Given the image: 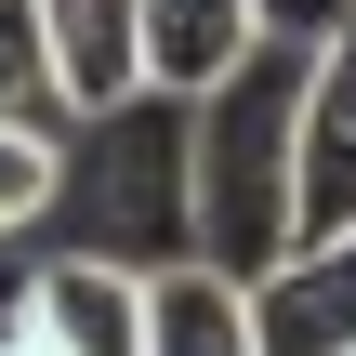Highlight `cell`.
Listing matches in <instances>:
<instances>
[{"label":"cell","mask_w":356,"mask_h":356,"mask_svg":"<svg viewBox=\"0 0 356 356\" xmlns=\"http://www.w3.org/2000/svg\"><path fill=\"white\" fill-rule=\"evenodd\" d=\"M304 66L291 40H251L198 92V251L225 277H264L304 251Z\"/></svg>","instance_id":"1"},{"label":"cell","mask_w":356,"mask_h":356,"mask_svg":"<svg viewBox=\"0 0 356 356\" xmlns=\"http://www.w3.org/2000/svg\"><path fill=\"white\" fill-rule=\"evenodd\" d=\"M66 251H106V264H185L198 251V92H132L106 119H66V185H53V225Z\"/></svg>","instance_id":"2"},{"label":"cell","mask_w":356,"mask_h":356,"mask_svg":"<svg viewBox=\"0 0 356 356\" xmlns=\"http://www.w3.org/2000/svg\"><path fill=\"white\" fill-rule=\"evenodd\" d=\"M26 330L66 343V356H145V264L40 251V264H26Z\"/></svg>","instance_id":"3"},{"label":"cell","mask_w":356,"mask_h":356,"mask_svg":"<svg viewBox=\"0 0 356 356\" xmlns=\"http://www.w3.org/2000/svg\"><path fill=\"white\" fill-rule=\"evenodd\" d=\"M264 356H356V238H304L291 264L251 277Z\"/></svg>","instance_id":"4"},{"label":"cell","mask_w":356,"mask_h":356,"mask_svg":"<svg viewBox=\"0 0 356 356\" xmlns=\"http://www.w3.org/2000/svg\"><path fill=\"white\" fill-rule=\"evenodd\" d=\"M40 40H53V92L66 119H106L145 92V0H26Z\"/></svg>","instance_id":"5"},{"label":"cell","mask_w":356,"mask_h":356,"mask_svg":"<svg viewBox=\"0 0 356 356\" xmlns=\"http://www.w3.org/2000/svg\"><path fill=\"white\" fill-rule=\"evenodd\" d=\"M304 238H356V26L304 66Z\"/></svg>","instance_id":"6"},{"label":"cell","mask_w":356,"mask_h":356,"mask_svg":"<svg viewBox=\"0 0 356 356\" xmlns=\"http://www.w3.org/2000/svg\"><path fill=\"white\" fill-rule=\"evenodd\" d=\"M145 356H264V330H251V277H225L211 251L159 264V277H145Z\"/></svg>","instance_id":"7"},{"label":"cell","mask_w":356,"mask_h":356,"mask_svg":"<svg viewBox=\"0 0 356 356\" xmlns=\"http://www.w3.org/2000/svg\"><path fill=\"white\" fill-rule=\"evenodd\" d=\"M251 40H264V0H145V79L159 92H211Z\"/></svg>","instance_id":"8"},{"label":"cell","mask_w":356,"mask_h":356,"mask_svg":"<svg viewBox=\"0 0 356 356\" xmlns=\"http://www.w3.org/2000/svg\"><path fill=\"white\" fill-rule=\"evenodd\" d=\"M53 185H66V132L0 119V238H40L53 225Z\"/></svg>","instance_id":"9"},{"label":"cell","mask_w":356,"mask_h":356,"mask_svg":"<svg viewBox=\"0 0 356 356\" xmlns=\"http://www.w3.org/2000/svg\"><path fill=\"white\" fill-rule=\"evenodd\" d=\"M0 119H40V132H66L53 40H40V13H26V0H0Z\"/></svg>","instance_id":"10"},{"label":"cell","mask_w":356,"mask_h":356,"mask_svg":"<svg viewBox=\"0 0 356 356\" xmlns=\"http://www.w3.org/2000/svg\"><path fill=\"white\" fill-rule=\"evenodd\" d=\"M356 26V0H264V40H291V53H330Z\"/></svg>","instance_id":"11"}]
</instances>
